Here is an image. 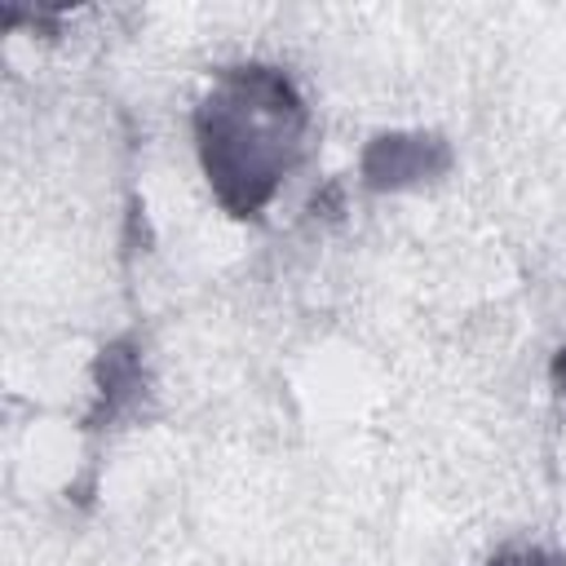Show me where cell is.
<instances>
[{
	"label": "cell",
	"mask_w": 566,
	"mask_h": 566,
	"mask_svg": "<svg viewBox=\"0 0 566 566\" xmlns=\"http://www.w3.org/2000/svg\"><path fill=\"white\" fill-rule=\"evenodd\" d=\"M305 102L279 66H230L195 106V142L217 203L248 221L261 217L305 150Z\"/></svg>",
	"instance_id": "cell-1"
},
{
	"label": "cell",
	"mask_w": 566,
	"mask_h": 566,
	"mask_svg": "<svg viewBox=\"0 0 566 566\" xmlns=\"http://www.w3.org/2000/svg\"><path fill=\"white\" fill-rule=\"evenodd\" d=\"M451 164V150L438 133H380L363 155V177L376 190H398L424 177H438Z\"/></svg>",
	"instance_id": "cell-2"
},
{
	"label": "cell",
	"mask_w": 566,
	"mask_h": 566,
	"mask_svg": "<svg viewBox=\"0 0 566 566\" xmlns=\"http://www.w3.org/2000/svg\"><path fill=\"white\" fill-rule=\"evenodd\" d=\"M97 380H102V402H97V411H93V424H97L102 416L111 420V416L124 407V398H133V394L142 389V363H137V354H133L128 340H115V345L102 349V358H97Z\"/></svg>",
	"instance_id": "cell-3"
},
{
	"label": "cell",
	"mask_w": 566,
	"mask_h": 566,
	"mask_svg": "<svg viewBox=\"0 0 566 566\" xmlns=\"http://www.w3.org/2000/svg\"><path fill=\"white\" fill-rule=\"evenodd\" d=\"M486 566H566V553H553V548H509V553L491 557Z\"/></svg>",
	"instance_id": "cell-4"
},
{
	"label": "cell",
	"mask_w": 566,
	"mask_h": 566,
	"mask_svg": "<svg viewBox=\"0 0 566 566\" xmlns=\"http://www.w3.org/2000/svg\"><path fill=\"white\" fill-rule=\"evenodd\" d=\"M553 385H557V394H562V402H566V345H562L557 358H553Z\"/></svg>",
	"instance_id": "cell-5"
}]
</instances>
